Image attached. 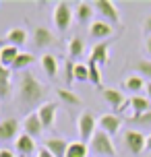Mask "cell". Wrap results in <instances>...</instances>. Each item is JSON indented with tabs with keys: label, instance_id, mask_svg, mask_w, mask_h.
I'll list each match as a JSON object with an SVG mask.
<instances>
[{
	"label": "cell",
	"instance_id": "1",
	"mask_svg": "<svg viewBox=\"0 0 151 157\" xmlns=\"http://www.w3.org/2000/svg\"><path fill=\"white\" fill-rule=\"evenodd\" d=\"M48 97V89L41 85L31 72L25 71L19 81V101L23 108H35V105H44Z\"/></svg>",
	"mask_w": 151,
	"mask_h": 157
},
{
	"label": "cell",
	"instance_id": "2",
	"mask_svg": "<svg viewBox=\"0 0 151 157\" xmlns=\"http://www.w3.org/2000/svg\"><path fill=\"white\" fill-rule=\"evenodd\" d=\"M89 151L95 157H114L116 155V147H114L112 136L106 134L103 130H97L95 132V136L89 143Z\"/></svg>",
	"mask_w": 151,
	"mask_h": 157
},
{
	"label": "cell",
	"instance_id": "3",
	"mask_svg": "<svg viewBox=\"0 0 151 157\" xmlns=\"http://www.w3.org/2000/svg\"><path fill=\"white\" fill-rule=\"evenodd\" d=\"M77 132H79L83 143H87V145L91 143V139H93L95 132H97V120L93 118V114L83 112V114L77 118Z\"/></svg>",
	"mask_w": 151,
	"mask_h": 157
},
{
	"label": "cell",
	"instance_id": "4",
	"mask_svg": "<svg viewBox=\"0 0 151 157\" xmlns=\"http://www.w3.org/2000/svg\"><path fill=\"white\" fill-rule=\"evenodd\" d=\"M72 17H75V10L68 2H58L54 8V25L58 31H66L72 23Z\"/></svg>",
	"mask_w": 151,
	"mask_h": 157
},
{
	"label": "cell",
	"instance_id": "5",
	"mask_svg": "<svg viewBox=\"0 0 151 157\" xmlns=\"http://www.w3.org/2000/svg\"><path fill=\"white\" fill-rule=\"evenodd\" d=\"M122 141H124V147H126L133 155L143 153V149L147 147V136L141 134L139 130H126V132L122 134Z\"/></svg>",
	"mask_w": 151,
	"mask_h": 157
},
{
	"label": "cell",
	"instance_id": "6",
	"mask_svg": "<svg viewBox=\"0 0 151 157\" xmlns=\"http://www.w3.org/2000/svg\"><path fill=\"white\" fill-rule=\"evenodd\" d=\"M93 6H95V10L110 25H118L120 23V13H118V8H116L114 2H110V0H97V2H93Z\"/></svg>",
	"mask_w": 151,
	"mask_h": 157
},
{
	"label": "cell",
	"instance_id": "7",
	"mask_svg": "<svg viewBox=\"0 0 151 157\" xmlns=\"http://www.w3.org/2000/svg\"><path fill=\"white\" fill-rule=\"evenodd\" d=\"M21 122L15 118H6L0 122V141H17L21 136Z\"/></svg>",
	"mask_w": 151,
	"mask_h": 157
},
{
	"label": "cell",
	"instance_id": "8",
	"mask_svg": "<svg viewBox=\"0 0 151 157\" xmlns=\"http://www.w3.org/2000/svg\"><path fill=\"white\" fill-rule=\"evenodd\" d=\"M15 149H17V153H19L21 157H35L37 151H40L35 139L29 136V134H25V132H21V136L15 141Z\"/></svg>",
	"mask_w": 151,
	"mask_h": 157
},
{
	"label": "cell",
	"instance_id": "9",
	"mask_svg": "<svg viewBox=\"0 0 151 157\" xmlns=\"http://www.w3.org/2000/svg\"><path fill=\"white\" fill-rule=\"evenodd\" d=\"M21 126H23V132L33 136V139H37V136L44 132V126H41V120H40V116H37V112H27L25 118H23V122H21Z\"/></svg>",
	"mask_w": 151,
	"mask_h": 157
},
{
	"label": "cell",
	"instance_id": "10",
	"mask_svg": "<svg viewBox=\"0 0 151 157\" xmlns=\"http://www.w3.org/2000/svg\"><path fill=\"white\" fill-rule=\"evenodd\" d=\"M97 126H99V130H103L106 134H114L120 132V128H122V118L118 114H103L99 120H97Z\"/></svg>",
	"mask_w": 151,
	"mask_h": 157
},
{
	"label": "cell",
	"instance_id": "11",
	"mask_svg": "<svg viewBox=\"0 0 151 157\" xmlns=\"http://www.w3.org/2000/svg\"><path fill=\"white\" fill-rule=\"evenodd\" d=\"M37 116H40L44 128H52L54 122H56V116H58V103L56 101H46L44 105L37 108Z\"/></svg>",
	"mask_w": 151,
	"mask_h": 157
},
{
	"label": "cell",
	"instance_id": "12",
	"mask_svg": "<svg viewBox=\"0 0 151 157\" xmlns=\"http://www.w3.org/2000/svg\"><path fill=\"white\" fill-rule=\"evenodd\" d=\"M102 93H103V99L108 101V105H110V108H114L116 112H118L120 108L124 105V101H126L124 93H122V91H118V89H114V87H103Z\"/></svg>",
	"mask_w": 151,
	"mask_h": 157
},
{
	"label": "cell",
	"instance_id": "13",
	"mask_svg": "<svg viewBox=\"0 0 151 157\" xmlns=\"http://www.w3.org/2000/svg\"><path fill=\"white\" fill-rule=\"evenodd\" d=\"M68 145H71V141H66V139L50 136L44 147H46V149H48L54 157H66V149H68Z\"/></svg>",
	"mask_w": 151,
	"mask_h": 157
},
{
	"label": "cell",
	"instance_id": "14",
	"mask_svg": "<svg viewBox=\"0 0 151 157\" xmlns=\"http://www.w3.org/2000/svg\"><path fill=\"white\" fill-rule=\"evenodd\" d=\"M112 33H114V27L108 21H93L89 25V35L93 39H108L112 37Z\"/></svg>",
	"mask_w": 151,
	"mask_h": 157
},
{
	"label": "cell",
	"instance_id": "15",
	"mask_svg": "<svg viewBox=\"0 0 151 157\" xmlns=\"http://www.w3.org/2000/svg\"><path fill=\"white\" fill-rule=\"evenodd\" d=\"M108 50H110V44L108 41H102V44H95V46L91 48V52H89V62H95V64H106L110 60V56H108Z\"/></svg>",
	"mask_w": 151,
	"mask_h": 157
},
{
	"label": "cell",
	"instance_id": "16",
	"mask_svg": "<svg viewBox=\"0 0 151 157\" xmlns=\"http://www.w3.org/2000/svg\"><path fill=\"white\" fill-rule=\"evenodd\" d=\"M56 39H54V33L50 31L48 27H35V31H33V44L37 48H48L52 46Z\"/></svg>",
	"mask_w": 151,
	"mask_h": 157
},
{
	"label": "cell",
	"instance_id": "17",
	"mask_svg": "<svg viewBox=\"0 0 151 157\" xmlns=\"http://www.w3.org/2000/svg\"><path fill=\"white\" fill-rule=\"evenodd\" d=\"M40 66H41V71L46 72L50 78L58 77V60H56L54 54H44V56H40Z\"/></svg>",
	"mask_w": 151,
	"mask_h": 157
},
{
	"label": "cell",
	"instance_id": "18",
	"mask_svg": "<svg viewBox=\"0 0 151 157\" xmlns=\"http://www.w3.org/2000/svg\"><path fill=\"white\" fill-rule=\"evenodd\" d=\"M19 54H21V52H19V48L4 44V46L0 48V64H2V66H6V68H10V66L15 64V60H17V56H19Z\"/></svg>",
	"mask_w": 151,
	"mask_h": 157
},
{
	"label": "cell",
	"instance_id": "19",
	"mask_svg": "<svg viewBox=\"0 0 151 157\" xmlns=\"http://www.w3.org/2000/svg\"><path fill=\"white\" fill-rule=\"evenodd\" d=\"M10 68L0 64V99H6L10 91H13V83H10Z\"/></svg>",
	"mask_w": 151,
	"mask_h": 157
},
{
	"label": "cell",
	"instance_id": "20",
	"mask_svg": "<svg viewBox=\"0 0 151 157\" xmlns=\"http://www.w3.org/2000/svg\"><path fill=\"white\" fill-rule=\"evenodd\" d=\"M56 95H58V99L64 103V105H71V108H79L81 105V97L77 93H72L71 89H64V87H58L54 89Z\"/></svg>",
	"mask_w": 151,
	"mask_h": 157
},
{
	"label": "cell",
	"instance_id": "21",
	"mask_svg": "<svg viewBox=\"0 0 151 157\" xmlns=\"http://www.w3.org/2000/svg\"><path fill=\"white\" fill-rule=\"evenodd\" d=\"M27 41V31L21 29V27H15V29H10L6 33V37H4V44L8 46H15V48H21Z\"/></svg>",
	"mask_w": 151,
	"mask_h": 157
},
{
	"label": "cell",
	"instance_id": "22",
	"mask_svg": "<svg viewBox=\"0 0 151 157\" xmlns=\"http://www.w3.org/2000/svg\"><path fill=\"white\" fill-rule=\"evenodd\" d=\"M130 110L135 112V116H143L145 112L151 110V101L143 95H133L130 97Z\"/></svg>",
	"mask_w": 151,
	"mask_h": 157
},
{
	"label": "cell",
	"instance_id": "23",
	"mask_svg": "<svg viewBox=\"0 0 151 157\" xmlns=\"http://www.w3.org/2000/svg\"><path fill=\"white\" fill-rule=\"evenodd\" d=\"M89 145L83 141H71L68 149H66V157H89Z\"/></svg>",
	"mask_w": 151,
	"mask_h": 157
},
{
	"label": "cell",
	"instance_id": "24",
	"mask_svg": "<svg viewBox=\"0 0 151 157\" xmlns=\"http://www.w3.org/2000/svg\"><path fill=\"white\" fill-rule=\"evenodd\" d=\"M93 10L95 6L93 4H89V2H79L77 6H75V19L79 21V23H87L91 15H93Z\"/></svg>",
	"mask_w": 151,
	"mask_h": 157
},
{
	"label": "cell",
	"instance_id": "25",
	"mask_svg": "<svg viewBox=\"0 0 151 157\" xmlns=\"http://www.w3.org/2000/svg\"><path fill=\"white\" fill-rule=\"evenodd\" d=\"M85 52V41L79 37V35H75V37L68 39V56H71V60L75 62V58H81Z\"/></svg>",
	"mask_w": 151,
	"mask_h": 157
},
{
	"label": "cell",
	"instance_id": "26",
	"mask_svg": "<svg viewBox=\"0 0 151 157\" xmlns=\"http://www.w3.org/2000/svg\"><path fill=\"white\" fill-rule=\"evenodd\" d=\"M33 62H35V56L33 54H29V52H21V54L17 56L15 64L10 66V71H23L25 72V68H29Z\"/></svg>",
	"mask_w": 151,
	"mask_h": 157
},
{
	"label": "cell",
	"instance_id": "27",
	"mask_svg": "<svg viewBox=\"0 0 151 157\" xmlns=\"http://www.w3.org/2000/svg\"><path fill=\"white\" fill-rule=\"evenodd\" d=\"M135 71L141 78H147V83H151V60L143 58V60H137L135 62Z\"/></svg>",
	"mask_w": 151,
	"mask_h": 157
},
{
	"label": "cell",
	"instance_id": "28",
	"mask_svg": "<svg viewBox=\"0 0 151 157\" xmlns=\"http://www.w3.org/2000/svg\"><path fill=\"white\" fill-rule=\"evenodd\" d=\"M145 78H141L139 75H133V77L124 78V89H128V91H143L145 89Z\"/></svg>",
	"mask_w": 151,
	"mask_h": 157
},
{
	"label": "cell",
	"instance_id": "29",
	"mask_svg": "<svg viewBox=\"0 0 151 157\" xmlns=\"http://www.w3.org/2000/svg\"><path fill=\"white\" fill-rule=\"evenodd\" d=\"M89 83H93L95 87H102V68H99V64L95 62H89Z\"/></svg>",
	"mask_w": 151,
	"mask_h": 157
},
{
	"label": "cell",
	"instance_id": "30",
	"mask_svg": "<svg viewBox=\"0 0 151 157\" xmlns=\"http://www.w3.org/2000/svg\"><path fill=\"white\" fill-rule=\"evenodd\" d=\"M75 81H79V83L89 81V66L87 64H75Z\"/></svg>",
	"mask_w": 151,
	"mask_h": 157
},
{
	"label": "cell",
	"instance_id": "31",
	"mask_svg": "<svg viewBox=\"0 0 151 157\" xmlns=\"http://www.w3.org/2000/svg\"><path fill=\"white\" fill-rule=\"evenodd\" d=\"M75 64L72 60H66V64H64V83L66 85H72L75 83Z\"/></svg>",
	"mask_w": 151,
	"mask_h": 157
},
{
	"label": "cell",
	"instance_id": "32",
	"mask_svg": "<svg viewBox=\"0 0 151 157\" xmlns=\"http://www.w3.org/2000/svg\"><path fill=\"white\" fill-rule=\"evenodd\" d=\"M128 122H133V124H141V126H151V110L145 112L143 116H130V118H128Z\"/></svg>",
	"mask_w": 151,
	"mask_h": 157
},
{
	"label": "cell",
	"instance_id": "33",
	"mask_svg": "<svg viewBox=\"0 0 151 157\" xmlns=\"http://www.w3.org/2000/svg\"><path fill=\"white\" fill-rule=\"evenodd\" d=\"M143 33L147 35V37L151 35V17H147V19H145V23H143Z\"/></svg>",
	"mask_w": 151,
	"mask_h": 157
},
{
	"label": "cell",
	"instance_id": "34",
	"mask_svg": "<svg viewBox=\"0 0 151 157\" xmlns=\"http://www.w3.org/2000/svg\"><path fill=\"white\" fill-rule=\"evenodd\" d=\"M35 157H54V155H52V153H50L46 147H41V149L37 151V155H35Z\"/></svg>",
	"mask_w": 151,
	"mask_h": 157
},
{
	"label": "cell",
	"instance_id": "35",
	"mask_svg": "<svg viewBox=\"0 0 151 157\" xmlns=\"http://www.w3.org/2000/svg\"><path fill=\"white\" fill-rule=\"evenodd\" d=\"M0 157H15V153L10 149H0Z\"/></svg>",
	"mask_w": 151,
	"mask_h": 157
},
{
	"label": "cell",
	"instance_id": "36",
	"mask_svg": "<svg viewBox=\"0 0 151 157\" xmlns=\"http://www.w3.org/2000/svg\"><path fill=\"white\" fill-rule=\"evenodd\" d=\"M145 50H147V54L151 56V35H149L147 39H145Z\"/></svg>",
	"mask_w": 151,
	"mask_h": 157
},
{
	"label": "cell",
	"instance_id": "37",
	"mask_svg": "<svg viewBox=\"0 0 151 157\" xmlns=\"http://www.w3.org/2000/svg\"><path fill=\"white\" fill-rule=\"evenodd\" d=\"M145 91H147V99L151 101V83H147V85H145Z\"/></svg>",
	"mask_w": 151,
	"mask_h": 157
},
{
	"label": "cell",
	"instance_id": "38",
	"mask_svg": "<svg viewBox=\"0 0 151 157\" xmlns=\"http://www.w3.org/2000/svg\"><path fill=\"white\" fill-rule=\"evenodd\" d=\"M147 149L151 151V134H149V136H147Z\"/></svg>",
	"mask_w": 151,
	"mask_h": 157
}]
</instances>
